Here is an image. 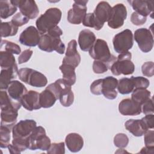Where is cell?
<instances>
[{"label":"cell","mask_w":154,"mask_h":154,"mask_svg":"<svg viewBox=\"0 0 154 154\" xmlns=\"http://www.w3.org/2000/svg\"><path fill=\"white\" fill-rule=\"evenodd\" d=\"M63 35V31L57 25L49 29L46 34L41 35L38 48L43 51L52 52L56 51L60 54H63L66 46L60 38Z\"/></svg>","instance_id":"cell-1"},{"label":"cell","mask_w":154,"mask_h":154,"mask_svg":"<svg viewBox=\"0 0 154 154\" xmlns=\"http://www.w3.org/2000/svg\"><path fill=\"white\" fill-rule=\"evenodd\" d=\"M61 11L56 7L49 8L36 20L37 29L40 35L46 34L49 29L57 26L61 18Z\"/></svg>","instance_id":"cell-2"},{"label":"cell","mask_w":154,"mask_h":154,"mask_svg":"<svg viewBox=\"0 0 154 154\" xmlns=\"http://www.w3.org/2000/svg\"><path fill=\"white\" fill-rule=\"evenodd\" d=\"M46 88L54 93L63 106L69 107L73 103L74 94L72 90L71 85L68 84L63 78L56 80L54 83L48 85Z\"/></svg>","instance_id":"cell-3"},{"label":"cell","mask_w":154,"mask_h":154,"mask_svg":"<svg viewBox=\"0 0 154 154\" xmlns=\"http://www.w3.org/2000/svg\"><path fill=\"white\" fill-rule=\"evenodd\" d=\"M88 52L93 59L105 63L108 69L117 60V57L111 54L106 42L102 39H97Z\"/></svg>","instance_id":"cell-4"},{"label":"cell","mask_w":154,"mask_h":154,"mask_svg":"<svg viewBox=\"0 0 154 154\" xmlns=\"http://www.w3.org/2000/svg\"><path fill=\"white\" fill-rule=\"evenodd\" d=\"M131 58L132 54L129 51L120 54L111 67L112 73L116 76L121 74L124 75L132 74L135 70V65L131 61Z\"/></svg>","instance_id":"cell-5"},{"label":"cell","mask_w":154,"mask_h":154,"mask_svg":"<svg viewBox=\"0 0 154 154\" xmlns=\"http://www.w3.org/2000/svg\"><path fill=\"white\" fill-rule=\"evenodd\" d=\"M18 76L21 81L35 87H43L46 86L48 83V79L45 75L30 68L19 69Z\"/></svg>","instance_id":"cell-6"},{"label":"cell","mask_w":154,"mask_h":154,"mask_svg":"<svg viewBox=\"0 0 154 154\" xmlns=\"http://www.w3.org/2000/svg\"><path fill=\"white\" fill-rule=\"evenodd\" d=\"M29 149L35 150H48L51 145V140L46 135V131L42 126H36L29 136Z\"/></svg>","instance_id":"cell-7"},{"label":"cell","mask_w":154,"mask_h":154,"mask_svg":"<svg viewBox=\"0 0 154 154\" xmlns=\"http://www.w3.org/2000/svg\"><path fill=\"white\" fill-rule=\"evenodd\" d=\"M114 51L119 54L128 52L134 44V36L132 31L126 29L114 35L112 39Z\"/></svg>","instance_id":"cell-8"},{"label":"cell","mask_w":154,"mask_h":154,"mask_svg":"<svg viewBox=\"0 0 154 154\" xmlns=\"http://www.w3.org/2000/svg\"><path fill=\"white\" fill-rule=\"evenodd\" d=\"M112 7L108 2L101 1L96 5L93 13L94 28L96 30H100L106 22H108L111 16Z\"/></svg>","instance_id":"cell-9"},{"label":"cell","mask_w":154,"mask_h":154,"mask_svg":"<svg viewBox=\"0 0 154 154\" xmlns=\"http://www.w3.org/2000/svg\"><path fill=\"white\" fill-rule=\"evenodd\" d=\"M134 37L142 52L147 53L152 49L154 41L153 32L150 29L145 28L138 29L135 31Z\"/></svg>","instance_id":"cell-10"},{"label":"cell","mask_w":154,"mask_h":154,"mask_svg":"<svg viewBox=\"0 0 154 154\" xmlns=\"http://www.w3.org/2000/svg\"><path fill=\"white\" fill-rule=\"evenodd\" d=\"M88 1H75L73 7L67 13V20L69 23L79 25L82 22L87 14Z\"/></svg>","instance_id":"cell-11"},{"label":"cell","mask_w":154,"mask_h":154,"mask_svg":"<svg viewBox=\"0 0 154 154\" xmlns=\"http://www.w3.org/2000/svg\"><path fill=\"white\" fill-rule=\"evenodd\" d=\"M127 17V10L123 4H117L112 7L111 16L108 21V25L112 29L122 27Z\"/></svg>","instance_id":"cell-12"},{"label":"cell","mask_w":154,"mask_h":154,"mask_svg":"<svg viewBox=\"0 0 154 154\" xmlns=\"http://www.w3.org/2000/svg\"><path fill=\"white\" fill-rule=\"evenodd\" d=\"M36 126L37 123L34 120L26 119L19 121L12 129L13 138H26L29 137Z\"/></svg>","instance_id":"cell-13"},{"label":"cell","mask_w":154,"mask_h":154,"mask_svg":"<svg viewBox=\"0 0 154 154\" xmlns=\"http://www.w3.org/2000/svg\"><path fill=\"white\" fill-rule=\"evenodd\" d=\"M40 34L34 26L26 28L20 34L19 42L26 46L34 47L38 45L40 39Z\"/></svg>","instance_id":"cell-14"},{"label":"cell","mask_w":154,"mask_h":154,"mask_svg":"<svg viewBox=\"0 0 154 154\" xmlns=\"http://www.w3.org/2000/svg\"><path fill=\"white\" fill-rule=\"evenodd\" d=\"M11 2L18 7L20 12L29 19H35L39 13V10L34 1L32 0H14Z\"/></svg>","instance_id":"cell-15"},{"label":"cell","mask_w":154,"mask_h":154,"mask_svg":"<svg viewBox=\"0 0 154 154\" xmlns=\"http://www.w3.org/2000/svg\"><path fill=\"white\" fill-rule=\"evenodd\" d=\"M81 62V56L77 51V43L75 40H70L67 45L65 56L62 64L77 67Z\"/></svg>","instance_id":"cell-16"},{"label":"cell","mask_w":154,"mask_h":154,"mask_svg":"<svg viewBox=\"0 0 154 154\" xmlns=\"http://www.w3.org/2000/svg\"><path fill=\"white\" fill-rule=\"evenodd\" d=\"M119 111L123 116H137L141 112V105L131 99H124L119 103Z\"/></svg>","instance_id":"cell-17"},{"label":"cell","mask_w":154,"mask_h":154,"mask_svg":"<svg viewBox=\"0 0 154 154\" xmlns=\"http://www.w3.org/2000/svg\"><path fill=\"white\" fill-rule=\"evenodd\" d=\"M40 93L34 90L28 91L20 100L22 106L28 111L39 109L42 107L39 101Z\"/></svg>","instance_id":"cell-18"},{"label":"cell","mask_w":154,"mask_h":154,"mask_svg":"<svg viewBox=\"0 0 154 154\" xmlns=\"http://www.w3.org/2000/svg\"><path fill=\"white\" fill-rule=\"evenodd\" d=\"M118 80L112 76H107L103 79L102 93L108 99L112 100L117 97V91L116 90Z\"/></svg>","instance_id":"cell-19"},{"label":"cell","mask_w":154,"mask_h":154,"mask_svg":"<svg viewBox=\"0 0 154 154\" xmlns=\"http://www.w3.org/2000/svg\"><path fill=\"white\" fill-rule=\"evenodd\" d=\"M96 40V35L89 29H83L79 34L78 44L82 51H89Z\"/></svg>","instance_id":"cell-20"},{"label":"cell","mask_w":154,"mask_h":154,"mask_svg":"<svg viewBox=\"0 0 154 154\" xmlns=\"http://www.w3.org/2000/svg\"><path fill=\"white\" fill-rule=\"evenodd\" d=\"M135 12L147 17L153 13V1L134 0L128 1Z\"/></svg>","instance_id":"cell-21"},{"label":"cell","mask_w":154,"mask_h":154,"mask_svg":"<svg viewBox=\"0 0 154 154\" xmlns=\"http://www.w3.org/2000/svg\"><path fill=\"white\" fill-rule=\"evenodd\" d=\"M1 110V125L12 129L17 122L19 109L15 108H8Z\"/></svg>","instance_id":"cell-22"},{"label":"cell","mask_w":154,"mask_h":154,"mask_svg":"<svg viewBox=\"0 0 154 154\" xmlns=\"http://www.w3.org/2000/svg\"><path fill=\"white\" fill-rule=\"evenodd\" d=\"M27 91L26 87L22 82L17 80H13L7 88V93L10 97L13 100L19 102Z\"/></svg>","instance_id":"cell-23"},{"label":"cell","mask_w":154,"mask_h":154,"mask_svg":"<svg viewBox=\"0 0 154 154\" xmlns=\"http://www.w3.org/2000/svg\"><path fill=\"white\" fill-rule=\"evenodd\" d=\"M65 143L67 149L72 152L80 151L84 146L82 137L77 133H70L66 137Z\"/></svg>","instance_id":"cell-24"},{"label":"cell","mask_w":154,"mask_h":154,"mask_svg":"<svg viewBox=\"0 0 154 154\" xmlns=\"http://www.w3.org/2000/svg\"><path fill=\"white\" fill-rule=\"evenodd\" d=\"M17 68L3 69L0 74V88L1 90H7L9 84L18 75Z\"/></svg>","instance_id":"cell-25"},{"label":"cell","mask_w":154,"mask_h":154,"mask_svg":"<svg viewBox=\"0 0 154 154\" xmlns=\"http://www.w3.org/2000/svg\"><path fill=\"white\" fill-rule=\"evenodd\" d=\"M125 128L135 137H141L147 131L141 120L129 119L125 122Z\"/></svg>","instance_id":"cell-26"},{"label":"cell","mask_w":154,"mask_h":154,"mask_svg":"<svg viewBox=\"0 0 154 154\" xmlns=\"http://www.w3.org/2000/svg\"><path fill=\"white\" fill-rule=\"evenodd\" d=\"M57 99L54 93L47 88L40 93L39 101L42 108H51L55 104Z\"/></svg>","instance_id":"cell-27"},{"label":"cell","mask_w":154,"mask_h":154,"mask_svg":"<svg viewBox=\"0 0 154 154\" xmlns=\"http://www.w3.org/2000/svg\"><path fill=\"white\" fill-rule=\"evenodd\" d=\"M59 69L63 74V79L71 86L75 84L76 80L75 67L70 65L62 64Z\"/></svg>","instance_id":"cell-28"},{"label":"cell","mask_w":154,"mask_h":154,"mask_svg":"<svg viewBox=\"0 0 154 154\" xmlns=\"http://www.w3.org/2000/svg\"><path fill=\"white\" fill-rule=\"evenodd\" d=\"M22 105L19 101L11 99L5 90L0 91V107L1 109L8 108H16L19 109Z\"/></svg>","instance_id":"cell-29"},{"label":"cell","mask_w":154,"mask_h":154,"mask_svg":"<svg viewBox=\"0 0 154 154\" xmlns=\"http://www.w3.org/2000/svg\"><path fill=\"white\" fill-rule=\"evenodd\" d=\"M0 65L1 69L17 68L13 54L5 51H0Z\"/></svg>","instance_id":"cell-30"},{"label":"cell","mask_w":154,"mask_h":154,"mask_svg":"<svg viewBox=\"0 0 154 154\" xmlns=\"http://www.w3.org/2000/svg\"><path fill=\"white\" fill-rule=\"evenodd\" d=\"M17 7L14 5L11 1H0V16L1 19H7L14 14Z\"/></svg>","instance_id":"cell-31"},{"label":"cell","mask_w":154,"mask_h":154,"mask_svg":"<svg viewBox=\"0 0 154 154\" xmlns=\"http://www.w3.org/2000/svg\"><path fill=\"white\" fill-rule=\"evenodd\" d=\"M150 91L146 88H135L132 91L131 99L142 105L146 101L150 98Z\"/></svg>","instance_id":"cell-32"},{"label":"cell","mask_w":154,"mask_h":154,"mask_svg":"<svg viewBox=\"0 0 154 154\" xmlns=\"http://www.w3.org/2000/svg\"><path fill=\"white\" fill-rule=\"evenodd\" d=\"M118 91L122 94H128L134 90V84L131 78H123L118 81Z\"/></svg>","instance_id":"cell-33"},{"label":"cell","mask_w":154,"mask_h":154,"mask_svg":"<svg viewBox=\"0 0 154 154\" xmlns=\"http://www.w3.org/2000/svg\"><path fill=\"white\" fill-rule=\"evenodd\" d=\"M18 31V27L10 22H1V37H7L15 35Z\"/></svg>","instance_id":"cell-34"},{"label":"cell","mask_w":154,"mask_h":154,"mask_svg":"<svg viewBox=\"0 0 154 154\" xmlns=\"http://www.w3.org/2000/svg\"><path fill=\"white\" fill-rule=\"evenodd\" d=\"M12 129L4 125H1L0 128V147L1 148H8L11 135L10 133Z\"/></svg>","instance_id":"cell-35"},{"label":"cell","mask_w":154,"mask_h":154,"mask_svg":"<svg viewBox=\"0 0 154 154\" xmlns=\"http://www.w3.org/2000/svg\"><path fill=\"white\" fill-rule=\"evenodd\" d=\"M0 48L1 49L4 48V51L13 54L19 55L21 52V49L18 45L6 40H1Z\"/></svg>","instance_id":"cell-36"},{"label":"cell","mask_w":154,"mask_h":154,"mask_svg":"<svg viewBox=\"0 0 154 154\" xmlns=\"http://www.w3.org/2000/svg\"><path fill=\"white\" fill-rule=\"evenodd\" d=\"M12 144L20 152L29 149V137L26 138H13Z\"/></svg>","instance_id":"cell-37"},{"label":"cell","mask_w":154,"mask_h":154,"mask_svg":"<svg viewBox=\"0 0 154 154\" xmlns=\"http://www.w3.org/2000/svg\"><path fill=\"white\" fill-rule=\"evenodd\" d=\"M114 143L116 147L123 149L128 146L129 138L125 134L119 133L116 134L114 138Z\"/></svg>","instance_id":"cell-38"},{"label":"cell","mask_w":154,"mask_h":154,"mask_svg":"<svg viewBox=\"0 0 154 154\" xmlns=\"http://www.w3.org/2000/svg\"><path fill=\"white\" fill-rule=\"evenodd\" d=\"M135 88H147L150 84L149 81L143 76H132L131 78Z\"/></svg>","instance_id":"cell-39"},{"label":"cell","mask_w":154,"mask_h":154,"mask_svg":"<svg viewBox=\"0 0 154 154\" xmlns=\"http://www.w3.org/2000/svg\"><path fill=\"white\" fill-rule=\"evenodd\" d=\"M47 153L51 154H64L65 153L64 143L60 142L51 144L49 149L47 150Z\"/></svg>","instance_id":"cell-40"},{"label":"cell","mask_w":154,"mask_h":154,"mask_svg":"<svg viewBox=\"0 0 154 154\" xmlns=\"http://www.w3.org/2000/svg\"><path fill=\"white\" fill-rule=\"evenodd\" d=\"M29 19L28 17L22 14L20 12H19L13 17L11 22L15 26L19 27L22 26L25 24L29 22Z\"/></svg>","instance_id":"cell-41"},{"label":"cell","mask_w":154,"mask_h":154,"mask_svg":"<svg viewBox=\"0 0 154 154\" xmlns=\"http://www.w3.org/2000/svg\"><path fill=\"white\" fill-rule=\"evenodd\" d=\"M141 71L145 76L152 77L154 75V64L153 61L144 63L141 67Z\"/></svg>","instance_id":"cell-42"},{"label":"cell","mask_w":154,"mask_h":154,"mask_svg":"<svg viewBox=\"0 0 154 154\" xmlns=\"http://www.w3.org/2000/svg\"><path fill=\"white\" fill-rule=\"evenodd\" d=\"M108 70L107 65L100 61L94 60L93 63V70L95 73L101 74L106 72Z\"/></svg>","instance_id":"cell-43"},{"label":"cell","mask_w":154,"mask_h":154,"mask_svg":"<svg viewBox=\"0 0 154 154\" xmlns=\"http://www.w3.org/2000/svg\"><path fill=\"white\" fill-rule=\"evenodd\" d=\"M102 81L103 79H99L95 80L90 85V91L95 95L102 94Z\"/></svg>","instance_id":"cell-44"},{"label":"cell","mask_w":154,"mask_h":154,"mask_svg":"<svg viewBox=\"0 0 154 154\" xmlns=\"http://www.w3.org/2000/svg\"><path fill=\"white\" fill-rule=\"evenodd\" d=\"M144 135L145 147L154 148V131L153 130H147Z\"/></svg>","instance_id":"cell-45"},{"label":"cell","mask_w":154,"mask_h":154,"mask_svg":"<svg viewBox=\"0 0 154 154\" xmlns=\"http://www.w3.org/2000/svg\"><path fill=\"white\" fill-rule=\"evenodd\" d=\"M146 20H147V17L142 16L135 11L133 12L131 16V22L137 26L143 25L146 22Z\"/></svg>","instance_id":"cell-46"},{"label":"cell","mask_w":154,"mask_h":154,"mask_svg":"<svg viewBox=\"0 0 154 154\" xmlns=\"http://www.w3.org/2000/svg\"><path fill=\"white\" fill-rule=\"evenodd\" d=\"M141 112L145 115L153 114V105L152 99H149L141 105Z\"/></svg>","instance_id":"cell-47"},{"label":"cell","mask_w":154,"mask_h":154,"mask_svg":"<svg viewBox=\"0 0 154 154\" xmlns=\"http://www.w3.org/2000/svg\"><path fill=\"white\" fill-rule=\"evenodd\" d=\"M33 51L29 49L23 51L18 57V63L19 64H23L27 62L31 57Z\"/></svg>","instance_id":"cell-48"},{"label":"cell","mask_w":154,"mask_h":154,"mask_svg":"<svg viewBox=\"0 0 154 154\" xmlns=\"http://www.w3.org/2000/svg\"><path fill=\"white\" fill-rule=\"evenodd\" d=\"M153 119H154V115L153 114H151L146 115V116L143 117L141 119V120L144 124L145 128L147 130H149L150 129H152L153 128Z\"/></svg>","instance_id":"cell-49"},{"label":"cell","mask_w":154,"mask_h":154,"mask_svg":"<svg viewBox=\"0 0 154 154\" xmlns=\"http://www.w3.org/2000/svg\"><path fill=\"white\" fill-rule=\"evenodd\" d=\"M8 151L11 154H20L21 152L17 149H16L12 144H9L8 147Z\"/></svg>","instance_id":"cell-50"},{"label":"cell","mask_w":154,"mask_h":154,"mask_svg":"<svg viewBox=\"0 0 154 154\" xmlns=\"http://www.w3.org/2000/svg\"><path fill=\"white\" fill-rule=\"evenodd\" d=\"M140 153H151L153 154L154 153V148H148L146 147H144L141 149V150L140 152Z\"/></svg>","instance_id":"cell-51"}]
</instances>
